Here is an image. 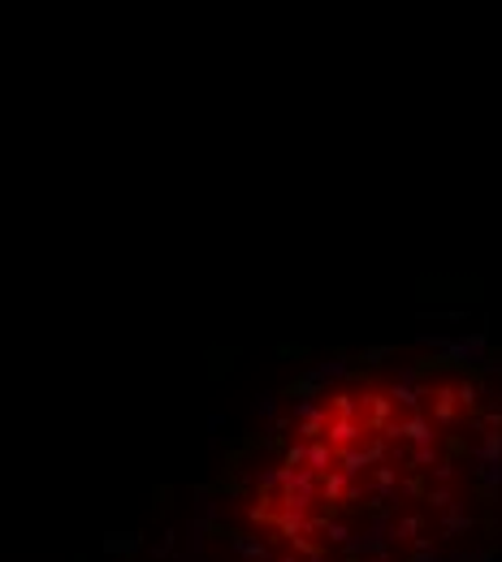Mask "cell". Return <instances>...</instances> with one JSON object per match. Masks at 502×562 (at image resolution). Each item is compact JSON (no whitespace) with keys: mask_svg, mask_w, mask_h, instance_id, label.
<instances>
[{"mask_svg":"<svg viewBox=\"0 0 502 562\" xmlns=\"http://www.w3.org/2000/svg\"><path fill=\"white\" fill-rule=\"evenodd\" d=\"M421 528H425L421 515H403V519H394V537H399V541H416Z\"/></svg>","mask_w":502,"mask_h":562,"instance_id":"1","label":"cell"}]
</instances>
